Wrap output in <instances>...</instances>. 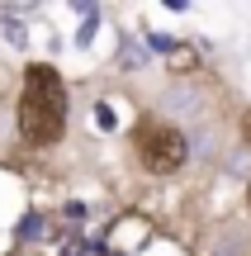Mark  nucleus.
<instances>
[{
    "instance_id": "obj_6",
    "label": "nucleus",
    "mask_w": 251,
    "mask_h": 256,
    "mask_svg": "<svg viewBox=\"0 0 251 256\" xmlns=\"http://www.w3.org/2000/svg\"><path fill=\"white\" fill-rule=\"evenodd\" d=\"M95 124H100V128H114V104H95Z\"/></svg>"
},
{
    "instance_id": "obj_1",
    "label": "nucleus",
    "mask_w": 251,
    "mask_h": 256,
    "mask_svg": "<svg viewBox=\"0 0 251 256\" xmlns=\"http://www.w3.org/2000/svg\"><path fill=\"white\" fill-rule=\"evenodd\" d=\"M24 138L28 142H52L66 124V95H62V81H57L52 66H33L28 72V90H24Z\"/></svg>"
},
{
    "instance_id": "obj_3",
    "label": "nucleus",
    "mask_w": 251,
    "mask_h": 256,
    "mask_svg": "<svg viewBox=\"0 0 251 256\" xmlns=\"http://www.w3.org/2000/svg\"><path fill=\"white\" fill-rule=\"evenodd\" d=\"M38 232H47V223L38 218V214H28V218H24V228H19V238L28 242V238H38Z\"/></svg>"
},
{
    "instance_id": "obj_4",
    "label": "nucleus",
    "mask_w": 251,
    "mask_h": 256,
    "mask_svg": "<svg viewBox=\"0 0 251 256\" xmlns=\"http://www.w3.org/2000/svg\"><path fill=\"white\" fill-rule=\"evenodd\" d=\"M71 256H119V252L100 247V242H81V247H71Z\"/></svg>"
},
{
    "instance_id": "obj_2",
    "label": "nucleus",
    "mask_w": 251,
    "mask_h": 256,
    "mask_svg": "<svg viewBox=\"0 0 251 256\" xmlns=\"http://www.w3.org/2000/svg\"><path fill=\"white\" fill-rule=\"evenodd\" d=\"M185 138L176 133V128H147V133H142V166H147V171H176L180 162H185Z\"/></svg>"
},
{
    "instance_id": "obj_5",
    "label": "nucleus",
    "mask_w": 251,
    "mask_h": 256,
    "mask_svg": "<svg viewBox=\"0 0 251 256\" xmlns=\"http://www.w3.org/2000/svg\"><path fill=\"white\" fill-rule=\"evenodd\" d=\"M147 48L152 52H176V43H171L166 34H147Z\"/></svg>"
}]
</instances>
